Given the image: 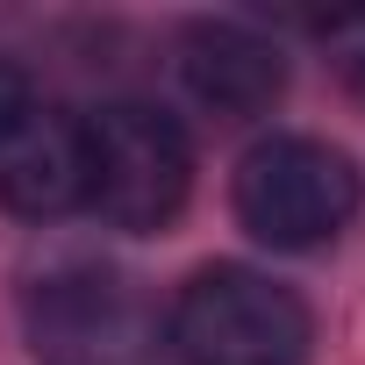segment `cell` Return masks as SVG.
Returning a JSON list of instances; mask_svg holds the SVG:
<instances>
[{"instance_id":"obj_1","label":"cell","mask_w":365,"mask_h":365,"mask_svg":"<svg viewBox=\"0 0 365 365\" xmlns=\"http://www.w3.org/2000/svg\"><path fill=\"white\" fill-rule=\"evenodd\" d=\"M165 351L179 365H301L308 308L294 287H279L251 265H208L172 301Z\"/></svg>"},{"instance_id":"obj_2","label":"cell","mask_w":365,"mask_h":365,"mask_svg":"<svg viewBox=\"0 0 365 365\" xmlns=\"http://www.w3.org/2000/svg\"><path fill=\"white\" fill-rule=\"evenodd\" d=\"M358 165L315 136H265L237 165V222L272 251H315L358 215Z\"/></svg>"},{"instance_id":"obj_3","label":"cell","mask_w":365,"mask_h":365,"mask_svg":"<svg viewBox=\"0 0 365 365\" xmlns=\"http://www.w3.org/2000/svg\"><path fill=\"white\" fill-rule=\"evenodd\" d=\"M194 194L187 129L158 108H101L86 122V208L108 230H165Z\"/></svg>"},{"instance_id":"obj_4","label":"cell","mask_w":365,"mask_h":365,"mask_svg":"<svg viewBox=\"0 0 365 365\" xmlns=\"http://www.w3.org/2000/svg\"><path fill=\"white\" fill-rule=\"evenodd\" d=\"M22 322L43 365H158L165 351L158 308L136 294V279L101 272V265L36 279L22 301Z\"/></svg>"},{"instance_id":"obj_5","label":"cell","mask_w":365,"mask_h":365,"mask_svg":"<svg viewBox=\"0 0 365 365\" xmlns=\"http://www.w3.org/2000/svg\"><path fill=\"white\" fill-rule=\"evenodd\" d=\"M79 201H86V122L29 101L0 129V208L43 222Z\"/></svg>"},{"instance_id":"obj_6","label":"cell","mask_w":365,"mask_h":365,"mask_svg":"<svg viewBox=\"0 0 365 365\" xmlns=\"http://www.w3.org/2000/svg\"><path fill=\"white\" fill-rule=\"evenodd\" d=\"M179 79H187V93H194L201 108L244 122V115H265V108L279 101L287 58H279L265 36L222 22V29H194V36H187V51H179Z\"/></svg>"},{"instance_id":"obj_7","label":"cell","mask_w":365,"mask_h":365,"mask_svg":"<svg viewBox=\"0 0 365 365\" xmlns=\"http://www.w3.org/2000/svg\"><path fill=\"white\" fill-rule=\"evenodd\" d=\"M22 108H29V79H22V65H15V58H0V129H8Z\"/></svg>"}]
</instances>
